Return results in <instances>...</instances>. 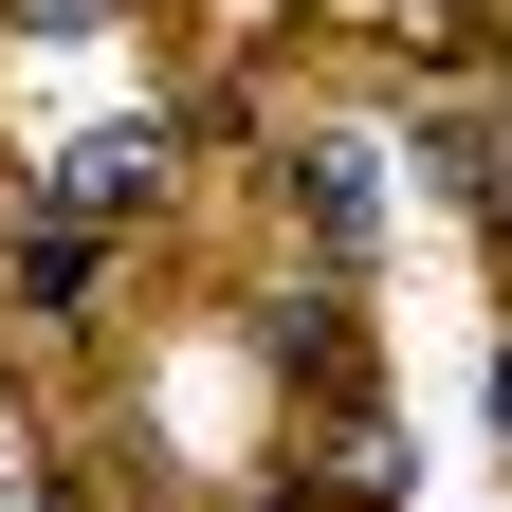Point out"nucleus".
Wrapping results in <instances>:
<instances>
[{
	"label": "nucleus",
	"instance_id": "obj_3",
	"mask_svg": "<svg viewBox=\"0 0 512 512\" xmlns=\"http://www.w3.org/2000/svg\"><path fill=\"white\" fill-rule=\"evenodd\" d=\"M330 494H348V512H384V494H403V439H384V421H366V403H348V421H330Z\"/></svg>",
	"mask_w": 512,
	"mask_h": 512
},
{
	"label": "nucleus",
	"instance_id": "obj_4",
	"mask_svg": "<svg viewBox=\"0 0 512 512\" xmlns=\"http://www.w3.org/2000/svg\"><path fill=\"white\" fill-rule=\"evenodd\" d=\"M494 421H512V348H494Z\"/></svg>",
	"mask_w": 512,
	"mask_h": 512
},
{
	"label": "nucleus",
	"instance_id": "obj_2",
	"mask_svg": "<svg viewBox=\"0 0 512 512\" xmlns=\"http://www.w3.org/2000/svg\"><path fill=\"white\" fill-rule=\"evenodd\" d=\"M293 220L330 238V256H366V220H384V165L348 147V128H330V147H293Z\"/></svg>",
	"mask_w": 512,
	"mask_h": 512
},
{
	"label": "nucleus",
	"instance_id": "obj_1",
	"mask_svg": "<svg viewBox=\"0 0 512 512\" xmlns=\"http://www.w3.org/2000/svg\"><path fill=\"white\" fill-rule=\"evenodd\" d=\"M165 165H183V128H92V147L55 165V220H128V202H147Z\"/></svg>",
	"mask_w": 512,
	"mask_h": 512
}]
</instances>
